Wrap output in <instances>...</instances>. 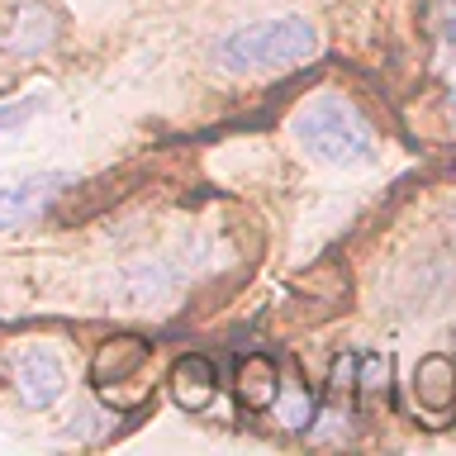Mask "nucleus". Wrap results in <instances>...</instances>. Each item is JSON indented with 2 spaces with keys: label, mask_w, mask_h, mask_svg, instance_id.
<instances>
[{
  "label": "nucleus",
  "mask_w": 456,
  "mask_h": 456,
  "mask_svg": "<svg viewBox=\"0 0 456 456\" xmlns=\"http://www.w3.org/2000/svg\"><path fill=\"white\" fill-rule=\"evenodd\" d=\"M314 48H319L314 24L299 20V14H281V20H256L224 34L214 43V67L233 71V77H242V71H285L314 57Z\"/></svg>",
  "instance_id": "nucleus-1"
},
{
  "label": "nucleus",
  "mask_w": 456,
  "mask_h": 456,
  "mask_svg": "<svg viewBox=\"0 0 456 456\" xmlns=\"http://www.w3.org/2000/svg\"><path fill=\"white\" fill-rule=\"evenodd\" d=\"M295 138L305 142L309 157H319L328 167H366L370 152H376L366 119L342 95H314L295 114Z\"/></svg>",
  "instance_id": "nucleus-2"
},
{
  "label": "nucleus",
  "mask_w": 456,
  "mask_h": 456,
  "mask_svg": "<svg viewBox=\"0 0 456 456\" xmlns=\"http://www.w3.org/2000/svg\"><path fill=\"white\" fill-rule=\"evenodd\" d=\"M62 390H67L62 362H57L53 352H24V362H20V395H24V404L48 409Z\"/></svg>",
  "instance_id": "nucleus-3"
},
{
  "label": "nucleus",
  "mask_w": 456,
  "mask_h": 456,
  "mask_svg": "<svg viewBox=\"0 0 456 456\" xmlns=\"http://www.w3.org/2000/svg\"><path fill=\"white\" fill-rule=\"evenodd\" d=\"M57 185H67V176H34L24 185H5V191H0V228L28 224L43 205H48V195L57 191Z\"/></svg>",
  "instance_id": "nucleus-4"
},
{
  "label": "nucleus",
  "mask_w": 456,
  "mask_h": 456,
  "mask_svg": "<svg viewBox=\"0 0 456 456\" xmlns=\"http://www.w3.org/2000/svg\"><path fill=\"white\" fill-rule=\"evenodd\" d=\"M214 390H219V380H214V366L205 356H181L176 370H171V395H176L181 409H205Z\"/></svg>",
  "instance_id": "nucleus-5"
},
{
  "label": "nucleus",
  "mask_w": 456,
  "mask_h": 456,
  "mask_svg": "<svg viewBox=\"0 0 456 456\" xmlns=\"http://www.w3.org/2000/svg\"><path fill=\"white\" fill-rule=\"evenodd\" d=\"M413 390H419V399L433 413H447L452 399H456V366L447 356H423L419 376H413Z\"/></svg>",
  "instance_id": "nucleus-6"
},
{
  "label": "nucleus",
  "mask_w": 456,
  "mask_h": 456,
  "mask_svg": "<svg viewBox=\"0 0 456 456\" xmlns=\"http://www.w3.org/2000/svg\"><path fill=\"white\" fill-rule=\"evenodd\" d=\"M148 362V347H142L138 338H114L105 342V347L95 352V385H110V380H124V376H134V370Z\"/></svg>",
  "instance_id": "nucleus-7"
},
{
  "label": "nucleus",
  "mask_w": 456,
  "mask_h": 456,
  "mask_svg": "<svg viewBox=\"0 0 456 456\" xmlns=\"http://www.w3.org/2000/svg\"><path fill=\"white\" fill-rule=\"evenodd\" d=\"M238 395H242V404H252V409H266L271 399H276V366L266 362V356H242V366H238Z\"/></svg>",
  "instance_id": "nucleus-8"
},
{
  "label": "nucleus",
  "mask_w": 456,
  "mask_h": 456,
  "mask_svg": "<svg viewBox=\"0 0 456 456\" xmlns=\"http://www.w3.org/2000/svg\"><path fill=\"white\" fill-rule=\"evenodd\" d=\"M10 38H14V43H10L14 53H38V48H48V38H53V20H48V10L24 5V10H20V28H14Z\"/></svg>",
  "instance_id": "nucleus-9"
},
{
  "label": "nucleus",
  "mask_w": 456,
  "mask_h": 456,
  "mask_svg": "<svg viewBox=\"0 0 456 456\" xmlns=\"http://www.w3.org/2000/svg\"><path fill=\"white\" fill-rule=\"evenodd\" d=\"M437 43H442V53H447V86H452V114H456V0H442Z\"/></svg>",
  "instance_id": "nucleus-10"
},
{
  "label": "nucleus",
  "mask_w": 456,
  "mask_h": 456,
  "mask_svg": "<svg viewBox=\"0 0 456 456\" xmlns=\"http://www.w3.org/2000/svg\"><path fill=\"white\" fill-rule=\"evenodd\" d=\"M24 110H34V105H14V110H0V128L20 124V119H24Z\"/></svg>",
  "instance_id": "nucleus-11"
}]
</instances>
